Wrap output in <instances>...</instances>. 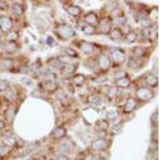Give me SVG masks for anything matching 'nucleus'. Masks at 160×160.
Segmentation results:
<instances>
[{"instance_id": "f257e3e1", "label": "nucleus", "mask_w": 160, "mask_h": 160, "mask_svg": "<svg viewBox=\"0 0 160 160\" xmlns=\"http://www.w3.org/2000/svg\"><path fill=\"white\" fill-rule=\"evenodd\" d=\"M136 95L142 101H150L153 99L154 92L147 87H139L136 90Z\"/></svg>"}, {"instance_id": "f03ea898", "label": "nucleus", "mask_w": 160, "mask_h": 160, "mask_svg": "<svg viewBox=\"0 0 160 160\" xmlns=\"http://www.w3.org/2000/svg\"><path fill=\"white\" fill-rule=\"evenodd\" d=\"M58 34L63 39H70V38L74 36V34H75L73 29L69 26H67V25H61L58 28Z\"/></svg>"}, {"instance_id": "7ed1b4c3", "label": "nucleus", "mask_w": 160, "mask_h": 160, "mask_svg": "<svg viewBox=\"0 0 160 160\" xmlns=\"http://www.w3.org/2000/svg\"><path fill=\"white\" fill-rule=\"evenodd\" d=\"M40 87L48 93H53L59 88L58 84L53 82L52 80H44L40 83Z\"/></svg>"}, {"instance_id": "20e7f679", "label": "nucleus", "mask_w": 160, "mask_h": 160, "mask_svg": "<svg viewBox=\"0 0 160 160\" xmlns=\"http://www.w3.org/2000/svg\"><path fill=\"white\" fill-rule=\"evenodd\" d=\"M91 147H92L93 150H98V151L106 150L107 147V141L104 139H98L94 140L92 143Z\"/></svg>"}, {"instance_id": "39448f33", "label": "nucleus", "mask_w": 160, "mask_h": 160, "mask_svg": "<svg viewBox=\"0 0 160 160\" xmlns=\"http://www.w3.org/2000/svg\"><path fill=\"white\" fill-rule=\"evenodd\" d=\"M98 63L102 70H107V69H109L110 66V58L106 54H101L99 58V60H98Z\"/></svg>"}, {"instance_id": "423d86ee", "label": "nucleus", "mask_w": 160, "mask_h": 160, "mask_svg": "<svg viewBox=\"0 0 160 160\" xmlns=\"http://www.w3.org/2000/svg\"><path fill=\"white\" fill-rule=\"evenodd\" d=\"M12 27V23L9 18L1 17L0 18V29L3 32H9Z\"/></svg>"}, {"instance_id": "0eeeda50", "label": "nucleus", "mask_w": 160, "mask_h": 160, "mask_svg": "<svg viewBox=\"0 0 160 160\" xmlns=\"http://www.w3.org/2000/svg\"><path fill=\"white\" fill-rule=\"evenodd\" d=\"M112 58L114 63L119 64L123 63L125 59H126V54L123 50L117 49V50H114L112 52Z\"/></svg>"}, {"instance_id": "6e6552de", "label": "nucleus", "mask_w": 160, "mask_h": 160, "mask_svg": "<svg viewBox=\"0 0 160 160\" xmlns=\"http://www.w3.org/2000/svg\"><path fill=\"white\" fill-rule=\"evenodd\" d=\"M145 83L151 87H156L159 84V79L158 77L155 76L153 74H149L145 77Z\"/></svg>"}, {"instance_id": "1a4fd4ad", "label": "nucleus", "mask_w": 160, "mask_h": 160, "mask_svg": "<svg viewBox=\"0 0 160 160\" xmlns=\"http://www.w3.org/2000/svg\"><path fill=\"white\" fill-rule=\"evenodd\" d=\"M136 108V102L135 100L132 99V98H129L127 99L126 103L124 105L123 110L125 113H130L132 112L134 109Z\"/></svg>"}, {"instance_id": "9d476101", "label": "nucleus", "mask_w": 160, "mask_h": 160, "mask_svg": "<svg viewBox=\"0 0 160 160\" xmlns=\"http://www.w3.org/2000/svg\"><path fill=\"white\" fill-rule=\"evenodd\" d=\"M130 78L129 77H124V78H122V79H115V82H114V84L116 87H119V88H127V87H130Z\"/></svg>"}, {"instance_id": "9b49d317", "label": "nucleus", "mask_w": 160, "mask_h": 160, "mask_svg": "<svg viewBox=\"0 0 160 160\" xmlns=\"http://www.w3.org/2000/svg\"><path fill=\"white\" fill-rule=\"evenodd\" d=\"M80 48L81 50H83V52L86 54H90L94 52V46L90 43H87V42H82L81 43V45H80Z\"/></svg>"}, {"instance_id": "f8f14e48", "label": "nucleus", "mask_w": 160, "mask_h": 160, "mask_svg": "<svg viewBox=\"0 0 160 160\" xmlns=\"http://www.w3.org/2000/svg\"><path fill=\"white\" fill-rule=\"evenodd\" d=\"M18 44L14 41H8L5 44V50L8 54H13L18 50Z\"/></svg>"}, {"instance_id": "ddd939ff", "label": "nucleus", "mask_w": 160, "mask_h": 160, "mask_svg": "<svg viewBox=\"0 0 160 160\" xmlns=\"http://www.w3.org/2000/svg\"><path fill=\"white\" fill-rule=\"evenodd\" d=\"M3 144L7 147H13L17 143L16 139L12 136H5L3 138Z\"/></svg>"}, {"instance_id": "4468645a", "label": "nucleus", "mask_w": 160, "mask_h": 160, "mask_svg": "<svg viewBox=\"0 0 160 160\" xmlns=\"http://www.w3.org/2000/svg\"><path fill=\"white\" fill-rule=\"evenodd\" d=\"M73 82L78 87L83 85L86 82V76L83 74H76L73 77Z\"/></svg>"}, {"instance_id": "2eb2a0df", "label": "nucleus", "mask_w": 160, "mask_h": 160, "mask_svg": "<svg viewBox=\"0 0 160 160\" xmlns=\"http://www.w3.org/2000/svg\"><path fill=\"white\" fill-rule=\"evenodd\" d=\"M67 130L63 127H58L53 130V135L55 139H62L66 136Z\"/></svg>"}, {"instance_id": "dca6fc26", "label": "nucleus", "mask_w": 160, "mask_h": 160, "mask_svg": "<svg viewBox=\"0 0 160 160\" xmlns=\"http://www.w3.org/2000/svg\"><path fill=\"white\" fill-rule=\"evenodd\" d=\"M123 31L119 28H114L113 30L110 31V39L114 41H118L120 40L123 37Z\"/></svg>"}, {"instance_id": "f3484780", "label": "nucleus", "mask_w": 160, "mask_h": 160, "mask_svg": "<svg viewBox=\"0 0 160 160\" xmlns=\"http://www.w3.org/2000/svg\"><path fill=\"white\" fill-rule=\"evenodd\" d=\"M88 103L91 105L96 106V107H99L102 104V99L99 96L95 95V94H91L88 97Z\"/></svg>"}, {"instance_id": "a211bd4d", "label": "nucleus", "mask_w": 160, "mask_h": 160, "mask_svg": "<svg viewBox=\"0 0 160 160\" xmlns=\"http://www.w3.org/2000/svg\"><path fill=\"white\" fill-rule=\"evenodd\" d=\"M137 39H138L137 34L135 32H134V31H131V32H129L126 35L125 39H124V42H125L126 44L133 43H134L136 41Z\"/></svg>"}, {"instance_id": "6ab92c4d", "label": "nucleus", "mask_w": 160, "mask_h": 160, "mask_svg": "<svg viewBox=\"0 0 160 160\" xmlns=\"http://www.w3.org/2000/svg\"><path fill=\"white\" fill-rule=\"evenodd\" d=\"M144 34L145 36L150 39L151 40H154L155 38L158 37V30H153V29H149V28H146L144 30Z\"/></svg>"}, {"instance_id": "aec40b11", "label": "nucleus", "mask_w": 160, "mask_h": 160, "mask_svg": "<svg viewBox=\"0 0 160 160\" xmlns=\"http://www.w3.org/2000/svg\"><path fill=\"white\" fill-rule=\"evenodd\" d=\"M98 127L100 130V131H103L106 132L108 130V127H109V123L107 120H100L99 122L98 123Z\"/></svg>"}, {"instance_id": "412c9836", "label": "nucleus", "mask_w": 160, "mask_h": 160, "mask_svg": "<svg viewBox=\"0 0 160 160\" xmlns=\"http://www.w3.org/2000/svg\"><path fill=\"white\" fill-rule=\"evenodd\" d=\"M50 65L54 69H58V70H63L65 67V65L59 62L58 59L51 60V62H50Z\"/></svg>"}, {"instance_id": "4be33fe9", "label": "nucleus", "mask_w": 160, "mask_h": 160, "mask_svg": "<svg viewBox=\"0 0 160 160\" xmlns=\"http://www.w3.org/2000/svg\"><path fill=\"white\" fill-rule=\"evenodd\" d=\"M63 70H64V72L67 74H73L75 71V70H76V65L69 64L67 67H64Z\"/></svg>"}, {"instance_id": "5701e85b", "label": "nucleus", "mask_w": 160, "mask_h": 160, "mask_svg": "<svg viewBox=\"0 0 160 160\" xmlns=\"http://www.w3.org/2000/svg\"><path fill=\"white\" fill-rule=\"evenodd\" d=\"M86 21H87V23L89 24V25L94 26L97 23V17L94 14H88L86 17Z\"/></svg>"}, {"instance_id": "b1692460", "label": "nucleus", "mask_w": 160, "mask_h": 160, "mask_svg": "<svg viewBox=\"0 0 160 160\" xmlns=\"http://www.w3.org/2000/svg\"><path fill=\"white\" fill-rule=\"evenodd\" d=\"M100 31L101 33L104 34H108L111 31V26L109 23L103 24L100 27Z\"/></svg>"}, {"instance_id": "393cba45", "label": "nucleus", "mask_w": 160, "mask_h": 160, "mask_svg": "<svg viewBox=\"0 0 160 160\" xmlns=\"http://www.w3.org/2000/svg\"><path fill=\"white\" fill-rule=\"evenodd\" d=\"M65 53L67 56L70 57V58H76L78 57V53L75 50H74L70 47H66L65 48Z\"/></svg>"}, {"instance_id": "a878e982", "label": "nucleus", "mask_w": 160, "mask_h": 160, "mask_svg": "<svg viewBox=\"0 0 160 160\" xmlns=\"http://www.w3.org/2000/svg\"><path fill=\"white\" fill-rule=\"evenodd\" d=\"M83 32L85 34H94L95 33V28L94 26L92 25H87L86 27L83 28Z\"/></svg>"}, {"instance_id": "bb28decb", "label": "nucleus", "mask_w": 160, "mask_h": 160, "mask_svg": "<svg viewBox=\"0 0 160 160\" xmlns=\"http://www.w3.org/2000/svg\"><path fill=\"white\" fill-rule=\"evenodd\" d=\"M57 59L59 60V62H61L62 63H63L64 65L65 64H70V60H71V58L67 55H62V56H59L57 58Z\"/></svg>"}, {"instance_id": "cd10ccee", "label": "nucleus", "mask_w": 160, "mask_h": 160, "mask_svg": "<svg viewBox=\"0 0 160 160\" xmlns=\"http://www.w3.org/2000/svg\"><path fill=\"white\" fill-rule=\"evenodd\" d=\"M118 117H119V113L116 110H110L108 111L107 114V118L109 120L116 119Z\"/></svg>"}, {"instance_id": "c85d7f7f", "label": "nucleus", "mask_w": 160, "mask_h": 160, "mask_svg": "<svg viewBox=\"0 0 160 160\" xmlns=\"http://www.w3.org/2000/svg\"><path fill=\"white\" fill-rule=\"evenodd\" d=\"M133 52L135 56L140 58V57L143 56L144 54H145V50L142 47H135V48H134Z\"/></svg>"}, {"instance_id": "c756f323", "label": "nucleus", "mask_w": 160, "mask_h": 160, "mask_svg": "<svg viewBox=\"0 0 160 160\" xmlns=\"http://www.w3.org/2000/svg\"><path fill=\"white\" fill-rule=\"evenodd\" d=\"M9 87V84L6 80L0 79V91H6Z\"/></svg>"}, {"instance_id": "7c9ffc66", "label": "nucleus", "mask_w": 160, "mask_h": 160, "mask_svg": "<svg viewBox=\"0 0 160 160\" xmlns=\"http://www.w3.org/2000/svg\"><path fill=\"white\" fill-rule=\"evenodd\" d=\"M9 153V148L6 146H4L3 144H0V156H5L7 154Z\"/></svg>"}, {"instance_id": "2f4dec72", "label": "nucleus", "mask_w": 160, "mask_h": 160, "mask_svg": "<svg viewBox=\"0 0 160 160\" xmlns=\"http://www.w3.org/2000/svg\"><path fill=\"white\" fill-rule=\"evenodd\" d=\"M126 76H127V73L123 70H119L114 74V79H122V78H124Z\"/></svg>"}, {"instance_id": "473e14b6", "label": "nucleus", "mask_w": 160, "mask_h": 160, "mask_svg": "<svg viewBox=\"0 0 160 160\" xmlns=\"http://www.w3.org/2000/svg\"><path fill=\"white\" fill-rule=\"evenodd\" d=\"M59 150L60 152H62V154H66L67 152H69V147L67 146V143H63L59 146Z\"/></svg>"}, {"instance_id": "72a5a7b5", "label": "nucleus", "mask_w": 160, "mask_h": 160, "mask_svg": "<svg viewBox=\"0 0 160 160\" xmlns=\"http://www.w3.org/2000/svg\"><path fill=\"white\" fill-rule=\"evenodd\" d=\"M151 123L153 125H155L157 126L158 124H159V113L158 112H155L154 114H152V116H151Z\"/></svg>"}, {"instance_id": "f704fd0d", "label": "nucleus", "mask_w": 160, "mask_h": 160, "mask_svg": "<svg viewBox=\"0 0 160 160\" xmlns=\"http://www.w3.org/2000/svg\"><path fill=\"white\" fill-rule=\"evenodd\" d=\"M117 91H118L117 87H109V88H108V91H107V93H108V95H109V96L114 97L116 95Z\"/></svg>"}, {"instance_id": "c9c22d12", "label": "nucleus", "mask_w": 160, "mask_h": 160, "mask_svg": "<svg viewBox=\"0 0 160 160\" xmlns=\"http://www.w3.org/2000/svg\"><path fill=\"white\" fill-rule=\"evenodd\" d=\"M7 117L9 120H13L14 117V110L11 108L8 109L7 110Z\"/></svg>"}, {"instance_id": "e433bc0d", "label": "nucleus", "mask_w": 160, "mask_h": 160, "mask_svg": "<svg viewBox=\"0 0 160 160\" xmlns=\"http://www.w3.org/2000/svg\"><path fill=\"white\" fill-rule=\"evenodd\" d=\"M69 12L70 14H71L72 15H78L80 12V10L78 8V7H70L69 9Z\"/></svg>"}, {"instance_id": "4c0bfd02", "label": "nucleus", "mask_w": 160, "mask_h": 160, "mask_svg": "<svg viewBox=\"0 0 160 160\" xmlns=\"http://www.w3.org/2000/svg\"><path fill=\"white\" fill-rule=\"evenodd\" d=\"M18 38V35H17L16 33L14 32H11L10 34H9L7 36V39L8 41H14Z\"/></svg>"}, {"instance_id": "58836bf2", "label": "nucleus", "mask_w": 160, "mask_h": 160, "mask_svg": "<svg viewBox=\"0 0 160 160\" xmlns=\"http://www.w3.org/2000/svg\"><path fill=\"white\" fill-rule=\"evenodd\" d=\"M56 160H70V159H69V157L67 156V154H59L57 156Z\"/></svg>"}, {"instance_id": "ea45409f", "label": "nucleus", "mask_w": 160, "mask_h": 160, "mask_svg": "<svg viewBox=\"0 0 160 160\" xmlns=\"http://www.w3.org/2000/svg\"><path fill=\"white\" fill-rule=\"evenodd\" d=\"M14 12L16 14H20L22 13V8L19 6V5H15L14 7Z\"/></svg>"}, {"instance_id": "a19ab883", "label": "nucleus", "mask_w": 160, "mask_h": 160, "mask_svg": "<svg viewBox=\"0 0 160 160\" xmlns=\"http://www.w3.org/2000/svg\"><path fill=\"white\" fill-rule=\"evenodd\" d=\"M107 80V78L106 76H99L98 78H97L96 79H95V81H97V82H99V83H104V82H106Z\"/></svg>"}, {"instance_id": "79ce46f5", "label": "nucleus", "mask_w": 160, "mask_h": 160, "mask_svg": "<svg viewBox=\"0 0 160 160\" xmlns=\"http://www.w3.org/2000/svg\"><path fill=\"white\" fill-rule=\"evenodd\" d=\"M84 160H97V157L96 155H94V154H88Z\"/></svg>"}, {"instance_id": "37998d69", "label": "nucleus", "mask_w": 160, "mask_h": 160, "mask_svg": "<svg viewBox=\"0 0 160 160\" xmlns=\"http://www.w3.org/2000/svg\"><path fill=\"white\" fill-rule=\"evenodd\" d=\"M121 130H122V129H121V127H120V126H116V127H114L113 128L112 132H113L114 134H118L121 131Z\"/></svg>"}, {"instance_id": "c03bdc74", "label": "nucleus", "mask_w": 160, "mask_h": 160, "mask_svg": "<svg viewBox=\"0 0 160 160\" xmlns=\"http://www.w3.org/2000/svg\"><path fill=\"white\" fill-rule=\"evenodd\" d=\"M47 43L49 44V45H53L54 42V41L53 38H51L50 36H49L48 38H47Z\"/></svg>"}, {"instance_id": "a18cd8bd", "label": "nucleus", "mask_w": 160, "mask_h": 160, "mask_svg": "<svg viewBox=\"0 0 160 160\" xmlns=\"http://www.w3.org/2000/svg\"><path fill=\"white\" fill-rule=\"evenodd\" d=\"M5 127V123L3 120L0 119V130H2Z\"/></svg>"}, {"instance_id": "49530a36", "label": "nucleus", "mask_w": 160, "mask_h": 160, "mask_svg": "<svg viewBox=\"0 0 160 160\" xmlns=\"http://www.w3.org/2000/svg\"><path fill=\"white\" fill-rule=\"evenodd\" d=\"M27 160H36L35 159H27Z\"/></svg>"}, {"instance_id": "de8ad7c7", "label": "nucleus", "mask_w": 160, "mask_h": 160, "mask_svg": "<svg viewBox=\"0 0 160 160\" xmlns=\"http://www.w3.org/2000/svg\"><path fill=\"white\" fill-rule=\"evenodd\" d=\"M0 45H1V38H0Z\"/></svg>"}]
</instances>
